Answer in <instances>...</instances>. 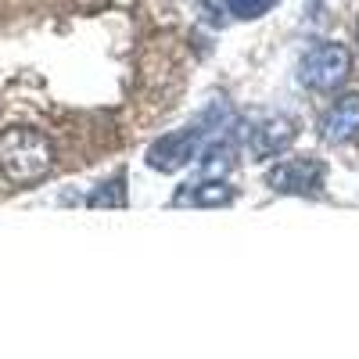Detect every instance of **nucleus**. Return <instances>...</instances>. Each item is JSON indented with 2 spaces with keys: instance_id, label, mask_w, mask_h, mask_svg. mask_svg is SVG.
I'll use <instances>...</instances> for the list:
<instances>
[{
  "instance_id": "1a4fd4ad",
  "label": "nucleus",
  "mask_w": 359,
  "mask_h": 359,
  "mask_svg": "<svg viewBox=\"0 0 359 359\" xmlns=\"http://www.w3.org/2000/svg\"><path fill=\"white\" fill-rule=\"evenodd\" d=\"M280 4V0H226V11L233 18H241V22H255L262 15H269Z\"/></svg>"
},
{
  "instance_id": "9d476101",
  "label": "nucleus",
  "mask_w": 359,
  "mask_h": 359,
  "mask_svg": "<svg viewBox=\"0 0 359 359\" xmlns=\"http://www.w3.org/2000/svg\"><path fill=\"white\" fill-rule=\"evenodd\" d=\"M355 36H359V22H355Z\"/></svg>"
},
{
  "instance_id": "39448f33",
  "label": "nucleus",
  "mask_w": 359,
  "mask_h": 359,
  "mask_svg": "<svg viewBox=\"0 0 359 359\" xmlns=\"http://www.w3.org/2000/svg\"><path fill=\"white\" fill-rule=\"evenodd\" d=\"M294 137H298V130H294V123L287 115H266L245 133V147H248V155L255 162H266V158L284 155L294 144Z\"/></svg>"
},
{
  "instance_id": "f03ea898",
  "label": "nucleus",
  "mask_w": 359,
  "mask_h": 359,
  "mask_svg": "<svg viewBox=\"0 0 359 359\" xmlns=\"http://www.w3.org/2000/svg\"><path fill=\"white\" fill-rule=\"evenodd\" d=\"M223 126V118L219 111H205L198 123L184 126V130H172L165 137H158L151 147H147V165H151L155 172H176V169H184L191 162H198V151L205 147V140L212 137L216 130Z\"/></svg>"
},
{
  "instance_id": "0eeeda50",
  "label": "nucleus",
  "mask_w": 359,
  "mask_h": 359,
  "mask_svg": "<svg viewBox=\"0 0 359 359\" xmlns=\"http://www.w3.org/2000/svg\"><path fill=\"white\" fill-rule=\"evenodd\" d=\"M237 198V191L226 184V180H212L201 176L194 184H184L172 194V205H191V208H223Z\"/></svg>"
},
{
  "instance_id": "7ed1b4c3",
  "label": "nucleus",
  "mask_w": 359,
  "mask_h": 359,
  "mask_svg": "<svg viewBox=\"0 0 359 359\" xmlns=\"http://www.w3.org/2000/svg\"><path fill=\"white\" fill-rule=\"evenodd\" d=\"M348 76H352V54L341 43L320 40L298 57V83L306 90H316V94H331V90L345 86Z\"/></svg>"
},
{
  "instance_id": "423d86ee",
  "label": "nucleus",
  "mask_w": 359,
  "mask_h": 359,
  "mask_svg": "<svg viewBox=\"0 0 359 359\" xmlns=\"http://www.w3.org/2000/svg\"><path fill=\"white\" fill-rule=\"evenodd\" d=\"M320 137L327 144H348L359 137V94H341L320 115Z\"/></svg>"
},
{
  "instance_id": "f257e3e1",
  "label": "nucleus",
  "mask_w": 359,
  "mask_h": 359,
  "mask_svg": "<svg viewBox=\"0 0 359 359\" xmlns=\"http://www.w3.org/2000/svg\"><path fill=\"white\" fill-rule=\"evenodd\" d=\"M54 169V144L33 126H11L0 133V172L18 187H33Z\"/></svg>"
},
{
  "instance_id": "6e6552de",
  "label": "nucleus",
  "mask_w": 359,
  "mask_h": 359,
  "mask_svg": "<svg viewBox=\"0 0 359 359\" xmlns=\"http://www.w3.org/2000/svg\"><path fill=\"white\" fill-rule=\"evenodd\" d=\"M126 180L123 176H115V180H108V184H97L94 191H90V198H86V205L90 208H123L126 205Z\"/></svg>"
},
{
  "instance_id": "20e7f679",
  "label": "nucleus",
  "mask_w": 359,
  "mask_h": 359,
  "mask_svg": "<svg viewBox=\"0 0 359 359\" xmlns=\"http://www.w3.org/2000/svg\"><path fill=\"white\" fill-rule=\"evenodd\" d=\"M327 165L320 158H284L266 172V187L277 194H298V198H316L323 194Z\"/></svg>"
}]
</instances>
